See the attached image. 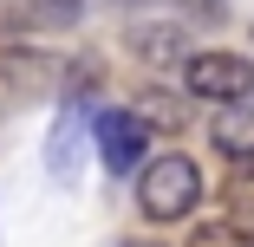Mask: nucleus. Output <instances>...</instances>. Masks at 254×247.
Wrapping results in <instances>:
<instances>
[{"label": "nucleus", "instance_id": "4", "mask_svg": "<svg viewBox=\"0 0 254 247\" xmlns=\"http://www.w3.org/2000/svg\"><path fill=\"white\" fill-rule=\"evenodd\" d=\"M209 143H215L228 163H254V104H228L209 124Z\"/></svg>", "mask_w": 254, "mask_h": 247}, {"label": "nucleus", "instance_id": "3", "mask_svg": "<svg viewBox=\"0 0 254 247\" xmlns=\"http://www.w3.org/2000/svg\"><path fill=\"white\" fill-rule=\"evenodd\" d=\"M91 143H98V156H105L111 176H137L143 143H150V124L137 111H98L91 117Z\"/></svg>", "mask_w": 254, "mask_h": 247}, {"label": "nucleus", "instance_id": "2", "mask_svg": "<svg viewBox=\"0 0 254 247\" xmlns=\"http://www.w3.org/2000/svg\"><path fill=\"white\" fill-rule=\"evenodd\" d=\"M183 85H189V98H209V104H241L254 85V65L241 52H189Z\"/></svg>", "mask_w": 254, "mask_h": 247}, {"label": "nucleus", "instance_id": "7", "mask_svg": "<svg viewBox=\"0 0 254 247\" xmlns=\"http://www.w3.org/2000/svg\"><path fill=\"white\" fill-rule=\"evenodd\" d=\"M241 104H254V85H248V98H241Z\"/></svg>", "mask_w": 254, "mask_h": 247}, {"label": "nucleus", "instance_id": "6", "mask_svg": "<svg viewBox=\"0 0 254 247\" xmlns=\"http://www.w3.org/2000/svg\"><path fill=\"white\" fill-rule=\"evenodd\" d=\"M118 247H163V241H118Z\"/></svg>", "mask_w": 254, "mask_h": 247}, {"label": "nucleus", "instance_id": "1", "mask_svg": "<svg viewBox=\"0 0 254 247\" xmlns=\"http://www.w3.org/2000/svg\"><path fill=\"white\" fill-rule=\"evenodd\" d=\"M195 202H202V169L189 156H157L137 176V208L150 221H183V215H195Z\"/></svg>", "mask_w": 254, "mask_h": 247}, {"label": "nucleus", "instance_id": "5", "mask_svg": "<svg viewBox=\"0 0 254 247\" xmlns=\"http://www.w3.org/2000/svg\"><path fill=\"white\" fill-rule=\"evenodd\" d=\"M26 26H72L78 20V0H20Z\"/></svg>", "mask_w": 254, "mask_h": 247}]
</instances>
